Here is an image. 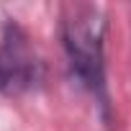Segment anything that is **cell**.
Masks as SVG:
<instances>
[{
  "label": "cell",
  "instance_id": "obj_1",
  "mask_svg": "<svg viewBox=\"0 0 131 131\" xmlns=\"http://www.w3.org/2000/svg\"><path fill=\"white\" fill-rule=\"evenodd\" d=\"M105 13L93 3H64L59 10L62 46L77 82L108 105L105 98Z\"/></svg>",
  "mask_w": 131,
  "mask_h": 131
},
{
  "label": "cell",
  "instance_id": "obj_2",
  "mask_svg": "<svg viewBox=\"0 0 131 131\" xmlns=\"http://www.w3.org/2000/svg\"><path fill=\"white\" fill-rule=\"evenodd\" d=\"M44 82V62L31 44L26 28L16 21H5L0 34V93L23 95Z\"/></svg>",
  "mask_w": 131,
  "mask_h": 131
}]
</instances>
